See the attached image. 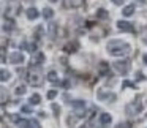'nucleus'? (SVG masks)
Instances as JSON below:
<instances>
[{"label":"nucleus","instance_id":"f257e3e1","mask_svg":"<svg viewBox=\"0 0 147 128\" xmlns=\"http://www.w3.org/2000/svg\"><path fill=\"white\" fill-rule=\"evenodd\" d=\"M106 49H108V54L112 57H123V55L130 54L131 46L125 41H120V40H112L108 43Z\"/></svg>","mask_w":147,"mask_h":128},{"label":"nucleus","instance_id":"f03ea898","mask_svg":"<svg viewBox=\"0 0 147 128\" xmlns=\"http://www.w3.org/2000/svg\"><path fill=\"white\" fill-rule=\"evenodd\" d=\"M27 81H29L30 86H41L43 82V74H41V70H40L38 67H33L32 70L29 71V76H27Z\"/></svg>","mask_w":147,"mask_h":128},{"label":"nucleus","instance_id":"7ed1b4c3","mask_svg":"<svg viewBox=\"0 0 147 128\" xmlns=\"http://www.w3.org/2000/svg\"><path fill=\"white\" fill-rule=\"evenodd\" d=\"M114 70L117 71L119 74H122V76H125V74L128 73V70H130V63H128L127 60H119V62H114Z\"/></svg>","mask_w":147,"mask_h":128},{"label":"nucleus","instance_id":"20e7f679","mask_svg":"<svg viewBox=\"0 0 147 128\" xmlns=\"http://www.w3.org/2000/svg\"><path fill=\"white\" fill-rule=\"evenodd\" d=\"M8 60H10V63H13V65H21V63H24V54L22 52H19V51H13L10 55H8Z\"/></svg>","mask_w":147,"mask_h":128},{"label":"nucleus","instance_id":"39448f33","mask_svg":"<svg viewBox=\"0 0 147 128\" xmlns=\"http://www.w3.org/2000/svg\"><path fill=\"white\" fill-rule=\"evenodd\" d=\"M96 96H98L100 101H114L117 96H115V93L112 92H106V90H98V93H96Z\"/></svg>","mask_w":147,"mask_h":128},{"label":"nucleus","instance_id":"423d86ee","mask_svg":"<svg viewBox=\"0 0 147 128\" xmlns=\"http://www.w3.org/2000/svg\"><path fill=\"white\" fill-rule=\"evenodd\" d=\"M45 62V54L43 52L35 51L33 52V57H32V67H40V65Z\"/></svg>","mask_w":147,"mask_h":128},{"label":"nucleus","instance_id":"0eeeda50","mask_svg":"<svg viewBox=\"0 0 147 128\" xmlns=\"http://www.w3.org/2000/svg\"><path fill=\"white\" fill-rule=\"evenodd\" d=\"M139 111H141V104H139V103H136V104L131 103V104L127 106V114L131 115V117H133V115H138V112H139Z\"/></svg>","mask_w":147,"mask_h":128},{"label":"nucleus","instance_id":"6e6552de","mask_svg":"<svg viewBox=\"0 0 147 128\" xmlns=\"http://www.w3.org/2000/svg\"><path fill=\"white\" fill-rule=\"evenodd\" d=\"M65 8H79L84 5V0H65Z\"/></svg>","mask_w":147,"mask_h":128},{"label":"nucleus","instance_id":"1a4fd4ad","mask_svg":"<svg viewBox=\"0 0 147 128\" xmlns=\"http://www.w3.org/2000/svg\"><path fill=\"white\" fill-rule=\"evenodd\" d=\"M117 27H119V30H122V32H133V26H131L130 22H127V21H119Z\"/></svg>","mask_w":147,"mask_h":128},{"label":"nucleus","instance_id":"9d476101","mask_svg":"<svg viewBox=\"0 0 147 128\" xmlns=\"http://www.w3.org/2000/svg\"><path fill=\"white\" fill-rule=\"evenodd\" d=\"M11 79V71L7 68H0V82H8Z\"/></svg>","mask_w":147,"mask_h":128},{"label":"nucleus","instance_id":"9b49d317","mask_svg":"<svg viewBox=\"0 0 147 128\" xmlns=\"http://www.w3.org/2000/svg\"><path fill=\"white\" fill-rule=\"evenodd\" d=\"M26 16H27V19H30V21H33V19H36V18L40 16V13H38V10L36 8H29V10L26 11Z\"/></svg>","mask_w":147,"mask_h":128},{"label":"nucleus","instance_id":"f8f14e48","mask_svg":"<svg viewBox=\"0 0 147 128\" xmlns=\"http://www.w3.org/2000/svg\"><path fill=\"white\" fill-rule=\"evenodd\" d=\"M57 29H59V26L55 22H51L48 26V35L51 36V38H55L57 36Z\"/></svg>","mask_w":147,"mask_h":128},{"label":"nucleus","instance_id":"ddd939ff","mask_svg":"<svg viewBox=\"0 0 147 128\" xmlns=\"http://www.w3.org/2000/svg\"><path fill=\"white\" fill-rule=\"evenodd\" d=\"M122 14H123L125 18H130L134 14V5H127V7H123V10H122Z\"/></svg>","mask_w":147,"mask_h":128},{"label":"nucleus","instance_id":"4468645a","mask_svg":"<svg viewBox=\"0 0 147 128\" xmlns=\"http://www.w3.org/2000/svg\"><path fill=\"white\" fill-rule=\"evenodd\" d=\"M71 106H73L76 111H84V109H86V101H82V100H74V101L71 103Z\"/></svg>","mask_w":147,"mask_h":128},{"label":"nucleus","instance_id":"2eb2a0df","mask_svg":"<svg viewBox=\"0 0 147 128\" xmlns=\"http://www.w3.org/2000/svg\"><path fill=\"white\" fill-rule=\"evenodd\" d=\"M111 122H112V117L109 114H106V112L100 114V123H101V125H109Z\"/></svg>","mask_w":147,"mask_h":128},{"label":"nucleus","instance_id":"dca6fc26","mask_svg":"<svg viewBox=\"0 0 147 128\" xmlns=\"http://www.w3.org/2000/svg\"><path fill=\"white\" fill-rule=\"evenodd\" d=\"M52 16H54V10L52 8H49V7L43 8V18L45 19H52Z\"/></svg>","mask_w":147,"mask_h":128},{"label":"nucleus","instance_id":"f3484780","mask_svg":"<svg viewBox=\"0 0 147 128\" xmlns=\"http://www.w3.org/2000/svg\"><path fill=\"white\" fill-rule=\"evenodd\" d=\"M29 101H30V104H40V103H41V95H40V93H33Z\"/></svg>","mask_w":147,"mask_h":128},{"label":"nucleus","instance_id":"a211bd4d","mask_svg":"<svg viewBox=\"0 0 147 128\" xmlns=\"http://www.w3.org/2000/svg\"><path fill=\"white\" fill-rule=\"evenodd\" d=\"M48 81H51V82H57V81H59L57 71H54V70L49 71V73H48Z\"/></svg>","mask_w":147,"mask_h":128},{"label":"nucleus","instance_id":"6ab92c4d","mask_svg":"<svg viewBox=\"0 0 147 128\" xmlns=\"http://www.w3.org/2000/svg\"><path fill=\"white\" fill-rule=\"evenodd\" d=\"M63 49H65V52H68V54H73V52H76V43H68Z\"/></svg>","mask_w":147,"mask_h":128},{"label":"nucleus","instance_id":"aec40b11","mask_svg":"<svg viewBox=\"0 0 147 128\" xmlns=\"http://www.w3.org/2000/svg\"><path fill=\"white\" fill-rule=\"evenodd\" d=\"M26 92H27V89H26V86H22V84L14 89V93H16V95H24Z\"/></svg>","mask_w":147,"mask_h":128},{"label":"nucleus","instance_id":"412c9836","mask_svg":"<svg viewBox=\"0 0 147 128\" xmlns=\"http://www.w3.org/2000/svg\"><path fill=\"white\" fill-rule=\"evenodd\" d=\"M26 128H41L40 123L36 120H27V127Z\"/></svg>","mask_w":147,"mask_h":128},{"label":"nucleus","instance_id":"4be33fe9","mask_svg":"<svg viewBox=\"0 0 147 128\" xmlns=\"http://www.w3.org/2000/svg\"><path fill=\"white\" fill-rule=\"evenodd\" d=\"M3 30L5 32H11V30H13V21H7L5 26H3Z\"/></svg>","mask_w":147,"mask_h":128},{"label":"nucleus","instance_id":"5701e85b","mask_svg":"<svg viewBox=\"0 0 147 128\" xmlns=\"http://www.w3.org/2000/svg\"><path fill=\"white\" fill-rule=\"evenodd\" d=\"M96 16H98L100 19H106V18H108V14H106V11L101 8V10H98V11H96Z\"/></svg>","mask_w":147,"mask_h":128},{"label":"nucleus","instance_id":"b1692460","mask_svg":"<svg viewBox=\"0 0 147 128\" xmlns=\"http://www.w3.org/2000/svg\"><path fill=\"white\" fill-rule=\"evenodd\" d=\"M5 100H7V92L3 89H0V103H3Z\"/></svg>","mask_w":147,"mask_h":128},{"label":"nucleus","instance_id":"393cba45","mask_svg":"<svg viewBox=\"0 0 147 128\" xmlns=\"http://www.w3.org/2000/svg\"><path fill=\"white\" fill-rule=\"evenodd\" d=\"M55 96H57V90H49L48 92V98L49 100H54Z\"/></svg>","mask_w":147,"mask_h":128},{"label":"nucleus","instance_id":"a878e982","mask_svg":"<svg viewBox=\"0 0 147 128\" xmlns=\"http://www.w3.org/2000/svg\"><path fill=\"white\" fill-rule=\"evenodd\" d=\"M76 122H78V117H71V115H70V117L67 119V123L68 125H74Z\"/></svg>","mask_w":147,"mask_h":128},{"label":"nucleus","instance_id":"bb28decb","mask_svg":"<svg viewBox=\"0 0 147 128\" xmlns=\"http://www.w3.org/2000/svg\"><path fill=\"white\" fill-rule=\"evenodd\" d=\"M117 128H130V123L128 122H123V123H119Z\"/></svg>","mask_w":147,"mask_h":128},{"label":"nucleus","instance_id":"cd10ccee","mask_svg":"<svg viewBox=\"0 0 147 128\" xmlns=\"http://www.w3.org/2000/svg\"><path fill=\"white\" fill-rule=\"evenodd\" d=\"M52 111L55 112V115H59V112H60V108H59L57 104H52Z\"/></svg>","mask_w":147,"mask_h":128},{"label":"nucleus","instance_id":"c85d7f7f","mask_svg":"<svg viewBox=\"0 0 147 128\" xmlns=\"http://www.w3.org/2000/svg\"><path fill=\"white\" fill-rule=\"evenodd\" d=\"M22 112H32V109H30V106H22Z\"/></svg>","mask_w":147,"mask_h":128},{"label":"nucleus","instance_id":"c756f323","mask_svg":"<svg viewBox=\"0 0 147 128\" xmlns=\"http://www.w3.org/2000/svg\"><path fill=\"white\" fill-rule=\"evenodd\" d=\"M123 2H125V0H112V3H114V5H122Z\"/></svg>","mask_w":147,"mask_h":128},{"label":"nucleus","instance_id":"7c9ffc66","mask_svg":"<svg viewBox=\"0 0 147 128\" xmlns=\"http://www.w3.org/2000/svg\"><path fill=\"white\" fill-rule=\"evenodd\" d=\"M142 43H146V44H147V32L142 33Z\"/></svg>","mask_w":147,"mask_h":128},{"label":"nucleus","instance_id":"2f4dec72","mask_svg":"<svg viewBox=\"0 0 147 128\" xmlns=\"http://www.w3.org/2000/svg\"><path fill=\"white\" fill-rule=\"evenodd\" d=\"M134 87V84H131V82H128V81H125V82H123V87Z\"/></svg>","mask_w":147,"mask_h":128},{"label":"nucleus","instance_id":"473e14b6","mask_svg":"<svg viewBox=\"0 0 147 128\" xmlns=\"http://www.w3.org/2000/svg\"><path fill=\"white\" fill-rule=\"evenodd\" d=\"M138 79H139V81H142V79H144V74L141 73V71H139V73H138Z\"/></svg>","mask_w":147,"mask_h":128},{"label":"nucleus","instance_id":"72a5a7b5","mask_svg":"<svg viewBox=\"0 0 147 128\" xmlns=\"http://www.w3.org/2000/svg\"><path fill=\"white\" fill-rule=\"evenodd\" d=\"M0 119H3V109L0 108Z\"/></svg>","mask_w":147,"mask_h":128},{"label":"nucleus","instance_id":"f704fd0d","mask_svg":"<svg viewBox=\"0 0 147 128\" xmlns=\"http://www.w3.org/2000/svg\"><path fill=\"white\" fill-rule=\"evenodd\" d=\"M144 63H146V65H147V54H146V55H144Z\"/></svg>","mask_w":147,"mask_h":128},{"label":"nucleus","instance_id":"c9c22d12","mask_svg":"<svg viewBox=\"0 0 147 128\" xmlns=\"http://www.w3.org/2000/svg\"><path fill=\"white\" fill-rule=\"evenodd\" d=\"M49 2H51V3H57L59 0H49Z\"/></svg>","mask_w":147,"mask_h":128},{"label":"nucleus","instance_id":"e433bc0d","mask_svg":"<svg viewBox=\"0 0 147 128\" xmlns=\"http://www.w3.org/2000/svg\"><path fill=\"white\" fill-rule=\"evenodd\" d=\"M24 2H27V3H29V2H33V0H24Z\"/></svg>","mask_w":147,"mask_h":128}]
</instances>
